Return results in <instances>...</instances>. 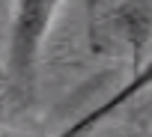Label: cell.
Returning a JSON list of instances; mask_svg holds the SVG:
<instances>
[{
    "mask_svg": "<svg viewBox=\"0 0 152 137\" xmlns=\"http://www.w3.org/2000/svg\"><path fill=\"white\" fill-rule=\"evenodd\" d=\"M63 12L60 3H42V0H24L12 9L9 27V84L12 90L30 101L36 90V68L42 45L54 27V18Z\"/></svg>",
    "mask_w": 152,
    "mask_h": 137,
    "instance_id": "1",
    "label": "cell"
},
{
    "mask_svg": "<svg viewBox=\"0 0 152 137\" xmlns=\"http://www.w3.org/2000/svg\"><path fill=\"white\" fill-rule=\"evenodd\" d=\"M149 87H152V60H146V63L137 68V72H131V78H128V81H125V84H122V87H119V90H116L107 101H102L99 107H93L84 119L72 122V125L63 131V137H81L84 131H90L93 125H99L102 119H107L113 110H119L122 104H128L131 98H137L140 93H146Z\"/></svg>",
    "mask_w": 152,
    "mask_h": 137,
    "instance_id": "2",
    "label": "cell"
},
{
    "mask_svg": "<svg viewBox=\"0 0 152 137\" xmlns=\"http://www.w3.org/2000/svg\"><path fill=\"white\" fill-rule=\"evenodd\" d=\"M110 12L125 42L131 45V72H137L152 42V3H122V6H110Z\"/></svg>",
    "mask_w": 152,
    "mask_h": 137,
    "instance_id": "3",
    "label": "cell"
}]
</instances>
